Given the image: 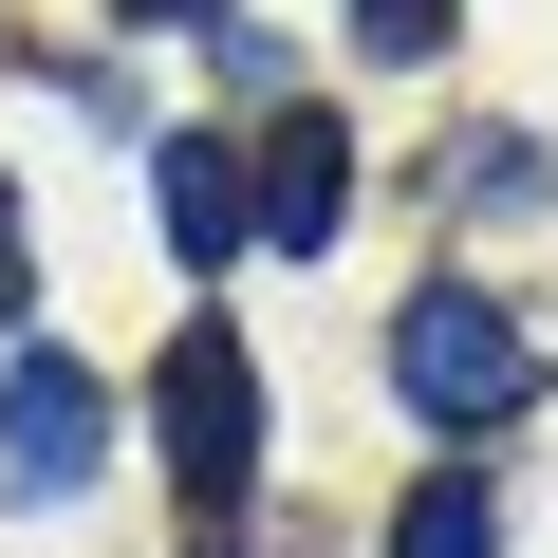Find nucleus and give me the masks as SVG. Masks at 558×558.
I'll return each instance as SVG.
<instances>
[{
	"instance_id": "obj_1",
	"label": "nucleus",
	"mask_w": 558,
	"mask_h": 558,
	"mask_svg": "<svg viewBox=\"0 0 558 558\" xmlns=\"http://www.w3.org/2000/svg\"><path fill=\"white\" fill-rule=\"evenodd\" d=\"M391 391H410L447 447H484V428H521V410H539V336L484 299V279H428V299L391 317Z\"/></svg>"
},
{
	"instance_id": "obj_2",
	"label": "nucleus",
	"mask_w": 558,
	"mask_h": 558,
	"mask_svg": "<svg viewBox=\"0 0 558 558\" xmlns=\"http://www.w3.org/2000/svg\"><path fill=\"white\" fill-rule=\"evenodd\" d=\"M149 428H168V484H186L205 521L260 484V373H242V317H223V299L149 354Z\"/></svg>"
},
{
	"instance_id": "obj_3",
	"label": "nucleus",
	"mask_w": 558,
	"mask_h": 558,
	"mask_svg": "<svg viewBox=\"0 0 558 558\" xmlns=\"http://www.w3.org/2000/svg\"><path fill=\"white\" fill-rule=\"evenodd\" d=\"M94 465H112V373L20 354V373H0V484H20V502H75Z\"/></svg>"
},
{
	"instance_id": "obj_4",
	"label": "nucleus",
	"mask_w": 558,
	"mask_h": 558,
	"mask_svg": "<svg viewBox=\"0 0 558 558\" xmlns=\"http://www.w3.org/2000/svg\"><path fill=\"white\" fill-rule=\"evenodd\" d=\"M149 205H168V260L223 279V260L260 242V168H242V131H168V149H149Z\"/></svg>"
},
{
	"instance_id": "obj_5",
	"label": "nucleus",
	"mask_w": 558,
	"mask_h": 558,
	"mask_svg": "<svg viewBox=\"0 0 558 558\" xmlns=\"http://www.w3.org/2000/svg\"><path fill=\"white\" fill-rule=\"evenodd\" d=\"M242 168H260V242H279V260H317V242H336L354 168H336V131H317V112H279V131H260Z\"/></svg>"
},
{
	"instance_id": "obj_6",
	"label": "nucleus",
	"mask_w": 558,
	"mask_h": 558,
	"mask_svg": "<svg viewBox=\"0 0 558 558\" xmlns=\"http://www.w3.org/2000/svg\"><path fill=\"white\" fill-rule=\"evenodd\" d=\"M391 558H502V484H484V465L447 447V465H428V484L391 502Z\"/></svg>"
},
{
	"instance_id": "obj_7",
	"label": "nucleus",
	"mask_w": 558,
	"mask_h": 558,
	"mask_svg": "<svg viewBox=\"0 0 558 558\" xmlns=\"http://www.w3.org/2000/svg\"><path fill=\"white\" fill-rule=\"evenodd\" d=\"M447 38H465V0H354V57H391V75L447 57Z\"/></svg>"
},
{
	"instance_id": "obj_8",
	"label": "nucleus",
	"mask_w": 558,
	"mask_h": 558,
	"mask_svg": "<svg viewBox=\"0 0 558 558\" xmlns=\"http://www.w3.org/2000/svg\"><path fill=\"white\" fill-rule=\"evenodd\" d=\"M0 317H38V260H20V205H0Z\"/></svg>"
},
{
	"instance_id": "obj_9",
	"label": "nucleus",
	"mask_w": 558,
	"mask_h": 558,
	"mask_svg": "<svg viewBox=\"0 0 558 558\" xmlns=\"http://www.w3.org/2000/svg\"><path fill=\"white\" fill-rule=\"evenodd\" d=\"M112 20H205V0H112Z\"/></svg>"
}]
</instances>
